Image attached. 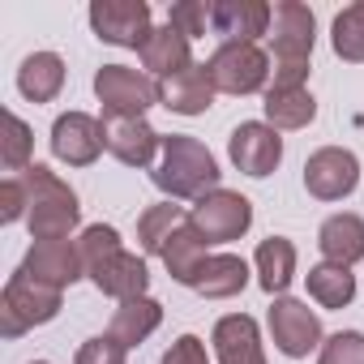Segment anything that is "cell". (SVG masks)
<instances>
[{"label":"cell","mask_w":364,"mask_h":364,"mask_svg":"<svg viewBox=\"0 0 364 364\" xmlns=\"http://www.w3.org/2000/svg\"><path fill=\"white\" fill-rule=\"evenodd\" d=\"M154 185L167 198H206L219 189V163L198 137L171 133V137H163V159L154 167Z\"/></svg>","instance_id":"cell-1"},{"label":"cell","mask_w":364,"mask_h":364,"mask_svg":"<svg viewBox=\"0 0 364 364\" xmlns=\"http://www.w3.org/2000/svg\"><path fill=\"white\" fill-rule=\"evenodd\" d=\"M22 185H26V198H31V236L35 240H69V232L77 228L82 219V206H77V193L65 185V180L39 163H31L22 171Z\"/></svg>","instance_id":"cell-2"},{"label":"cell","mask_w":364,"mask_h":364,"mask_svg":"<svg viewBox=\"0 0 364 364\" xmlns=\"http://www.w3.org/2000/svg\"><path fill=\"white\" fill-rule=\"evenodd\" d=\"M274 31H270V52H274V86H304L309 77V56L317 43V22L313 9L300 0L274 5Z\"/></svg>","instance_id":"cell-3"},{"label":"cell","mask_w":364,"mask_h":364,"mask_svg":"<svg viewBox=\"0 0 364 364\" xmlns=\"http://www.w3.org/2000/svg\"><path fill=\"white\" fill-rule=\"evenodd\" d=\"M56 313H60V291L56 287H43V283L26 279L22 270L5 283V296H0V330H5V338H18L31 326L52 321Z\"/></svg>","instance_id":"cell-4"},{"label":"cell","mask_w":364,"mask_h":364,"mask_svg":"<svg viewBox=\"0 0 364 364\" xmlns=\"http://www.w3.org/2000/svg\"><path fill=\"white\" fill-rule=\"evenodd\" d=\"M189 223L202 232L206 245H228L240 240L253 223V202L232 193V189H215L206 198H198V206L189 210Z\"/></svg>","instance_id":"cell-5"},{"label":"cell","mask_w":364,"mask_h":364,"mask_svg":"<svg viewBox=\"0 0 364 364\" xmlns=\"http://www.w3.org/2000/svg\"><path fill=\"white\" fill-rule=\"evenodd\" d=\"M206 69H210L215 90H223V95H253L270 77V60L257 43H223L206 60Z\"/></svg>","instance_id":"cell-6"},{"label":"cell","mask_w":364,"mask_h":364,"mask_svg":"<svg viewBox=\"0 0 364 364\" xmlns=\"http://www.w3.org/2000/svg\"><path fill=\"white\" fill-rule=\"evenodd\" d=\"M95 95L103 103V116H146V107L159 103V86L124 65H103L95 73Z\"/></svg>","instance_id":"cell-7"},{"label":"cell","mask_w":364,"mask_h":364,"mask_svg":"<svg viewBox=\"0 0 364 364\" xmlns=\"http://www.w3.org/2000/svg\"><path fill=\"white\" fill-rule=\"evenodd\" d=\"M90 26L103 43L112 48H146L150 39V5L146 0H95L90 5Z\"/></svg>","instance_id":"cell-8"},{"label":"cell","mask_w":364,"mask_h":364,"mask_svg":"<svg viewBox=\"0 0 364 364\" xmlns=\"http://www.w3.org/2000/svg\"><path fill=\"white\" fill-rule=\"evenodd\" d=\"M360 185V159L343 146H326L304 163V189L317 202H343Z\"/></svg>","instance_id":"cell-9"},{"label":"cell","mask_w":364,"mask_h":364,"mask_svg":"<svg viewBox=\"0 0 364 364\" xmlns=\"http://www.w3.org/2000/svg\"><path fill=\"white\" fill-rule=\"evenodd\" d=\"M22 274L35 279V283H43V287L65 291L69 283H77L86 274L77 240H35L31 253H26V262H22Z\"/></svg>","instance_id":"cell-10"},{"label":"cell","mask_w":364,"mask_h":364,"mask_svg":"<svg viewBox=\"0 0 364 364\" xmlns=\"http://www.w3.org/2000/svg\"><path fill=\"white\" fill-rule=\"evenodd\" d=\"M107 146L103 137V120L86 116V112H65L52 124V154L69 167H90L99 159V150Z\"/></svg>","instance_id":"cell-11"},{"label":"cell","mask_w":364,"mask_h":364,"mask_svg":"<svg viewBox=\"0 0 364 364\" xmlns=\"http://www.w3.org/2000/svg\"><path fill=\"white\" fill-rule=\"evenodd\" d=\"M270 334H274V347H279L283 355L300 360V355H309V351L321 343V321H317V313H313L304 300L279 296L274 309H270Z\"/></svg>","instance_id":"cell-12"},{"label":"cell","mask_w":364,"mask_h":364,"mask_svg":"<svg viewBox=\"0 0 364 364\" xmlns=\"http://www.w3.org/2000/svg\"><path fill=\"white\" fill-rule=\"evenodd\" d=\"M228 154H232V163H236L245 176H257V180H262V176H270V171L279 167V159H283V137H279V129L249 120V124L232 129Z\"/></svg>","instance_id":"cell-13"},{"label":"cell","mask_w":364,"mask_h":364,"mask_svg":"<svg viewBox=\"0 0 364 364\" xmlns=\"http://www.w3.org/2000/svg\"><path fill=\"white\" fill-rule=\"evenodd\" d=\"M103 137H107V150L124 167H150L154 150L163 146V137L141 116H103Z\"/></svg>","instance_id":"cell-14"},{"label":"cell","mask_w":364,"mask_h":364,"mask_svg":"<svg viewBox=\"0 0 364 364\" xmlns=\"http://www.w3.org/2000/svg\"><path fill=\"white\" fill-rule=\"evenodd\" d=\"M185 287H193L206 300H228V296H240L249 287V266L236 253H206Z\"/></svg>","instance_id":"cell-15"},{"label":"cell","mask_w":364,"mask_h":364,"mask_svg":"<svg viewBox=\"0 0 364 364\" xmlns=\"http://www.w3.org/2000/svg\"><path fill=\"white\" fill-rule=\"evenodd\" d=\"M274 9L262 0H215L210 5V26L228 39V43H253L257 35L270 31Z\"/></svg>","instance_id":"cell-16"},{"label":"cell","mask_w":364,"mask_h":364,"mask_svg":"<svg viewBox=\"0 0 364 364\" xmlns=\"http://www.w3.org/2000/svg\"><path fill=\"white\" fill-rule=\"evenodd\" d=\"M86 274H90V283H95L103 296H116L120 304L146 296V283H150L146 262H141L137 253H124V249H116L112 257H103V262H99L95 270H86Z\"/></svg>","instance_id":"cell-17"},{"label":"cell","mask_w":364,"mask_h":364,"mask_svg":"<svg viewBox=\"0 0 364 364\" xmlns=\"http://www.w3.org/2000/svg\"><path fill=\"white\" fill-rule=\"evenodd\" d=\"M159 103L176 116H202L210 103H215V82H210V69L206 65H189L180 69L176 77L159 82Z\"/></svg>","instance_id":"cell-18"},{"label":"cell","mask_w":364,"mask_h":364,"mask_svg":"<svg viewBox=\"0 0 364 364\" xmlns=\"http://www.w3.org/2000/svg\"><path fill=\"white\" fill-rule=\"evenodd\" d=\"M210 343H215V351H219V364H266L257 321H253V317H245V313L223 317V321L215 326Z\"/></svg>","instance_id":"cell-19"},{"label":"cell","mask_w":364,"mask_h":364,"mask_svg":"<svg viewBox=\"0 0 364 364\" xmlns=\"http://www.w3.org/2000/svg\"><path fill=\"white\" fill-rule=\"evenodd\" d=\"M317 245H321L326 262L351 270L364 257V219L360 215H330L317 232Z\"/></svg>","instance_id":"cell-20"},{"label":"cell","mask_w":364,"mask_h":364,"mask_svg":"<svg viewBox=\"0 0 364 364\" xmlns=\"http://www.w3.org/2000/svg\"><path fill=\"white\" fill-rule=\"evenodd\" d=\"M141 65H146L150 73H159L163 82L176 77L180 69H189V65H193V56H189V39L180 35L176 26H154L150 39H146V48H141Z\"/></svg>","instance_id":"cell-21"},{"label":"cell","mask_w":364,"mask_h":364,"mask_svg":"<svg viewBox=\"0 0 364 364\" xmlns=\"http://www.w3.org/2000/svg\"><path fill=\"white\" fill-rule=\"evenodd\" d=\"M65 86V60L56 52H35L22 60L18 69V90L31 99V103H52Z\"/></svg>","instance_id":"cell-22"},{"label":"cell","mask_w":364,"mask_h":364,"mask_svg":"<svg viewBox=\"0 0 364 364\" xmlns=\"http://www.w3.org/2000/svg\"><path fill=\"white\" fill-rule=\"evenodd\" d=\"M262 107H266L270 129H304L317 116V99L304 86H270Z\"/></svg>","instance_id":"cell-23"},{"label":"cell","mask_w":364,"mask_h":364,"mask_svg":"<svg viewBox=\"0 0 364 364\" xmlns=\"http://www.w3.org/2000/svg\"><path fill=\"white\" fill-rule=\"evenodd\" d=\"M159 321H163V309H159V300H150V296H137V300H124L116 313H112V338L116 343H124V347H137L141 338H150L154 330H159Z\"/></svg>","instance_id":"cell-24"},{"label":"cell","mask_w":364,"mask_h":364,"mask_svg":"<svg viewBox=\"0 0 364 364\" xmlns=\"http://www.w3.org/2000/svg\"><path fill=\"white\" fill-rule=\"evenodd\" d=\"M257 274H262V291L283 296L296 279V245L283 236H270L257 245Z\"/></svg>","instance_id":"cell-25"},{"label":"cell","mask_w":364,"mask_h":364,"mask_svg":"<svg viewBox=\"0 0 364 364\" xmlns=\"http://www.w3.org/2000/svg\"><path fill=\"white\" fill-rule=\"evenodd\" d=\"M163 266L171 270V279L176 283H189V274L198 270V262L206 257V240H202V232L185 219V223H180L171 236H167V245H163Z\"/></svg>","instance_id":"cell-26"},{"label":"cell","mask_w":364,"mask_h":364,"mask_svg":"<svg viewBox=\"0 0 364 364\" xmlns=\"http://www.w3.org/2000/svg\"><path fill=\"white\" fill-rule=\"evenodd\" d=\"M309 296L321 304V309H347L355 300V279L347 266H334V262H321L309 270Z\"/></svg>","instance_id":"cell-27"},{"label":"cell","mask_w":364,"mask_h":364,"mask_svg":"<svg viewBox=\"0 0 364 364\" xmlns=\"http://www.w3.org/2000/svg\"><path fill=\"white\" fill-rule=\"evenodd\" d=\"M189 215L185 210H180V206H171V202H163V206H150L141 219H137V240H141V249L146 253H163V245H167V236L180 228V223H185Z\"/></svg>","instance_id":"cell-28"},{"label":"cell","mask_w":364,"mask_h":364,"mask_svg":"<svg viewBox=\"0 0 364 364\" xmlns=\"http://www.w3.org/2000/svg\"><path fill=\"white\" fill-rule=\"evenodd\" d=\"M330 43L343 60L360 65L364 60V0L360 5H347L338 18H334V31H330Z\"/></svg>","instance_id":"cell-29"},{"label":"cell","mask_w":364,"mask_h":364,"mask_svg":"<svg viewBox=\"0 0 364 364\" xmlns=\"http://www.w3.org/2000/svg\"><path fill=\"white\" fill-rule=\"evenodd\" d=\"M31 146H35V137H31L26 120L14 116V112H5V150H0L5 167L9 171H26L31 167Z\"/></svg>","instance_id":"cell-30"},{"label":"cell","mask_w":364,"mask_h":364,"mask_svg":"<svg viewBox=\"0 0 364 364\" xmlns=\"http://www.w3.org/2000/svg\"><path fill=\"white\" fill-rule=\"evenodd\" d=\"M77 249H82V266H86V270H95L103 257H112V253L120 249V236H116V228L95 223V228H86V232H82Z\"/></svg>","instance_id":"cell-31"},{"label":"cell","mask_w":364,"mask_h":364,"mask_svg":"<svg viewBox=\"0 0 364 364\" xmlns=\"http://www.w3.org/2000/svg\"><path fill=\"white\" fill-rule=\"evenodd\" d=\"M167 26H176L185 39L206 35V26H210V5H206V0H180V5H171Z\"/></svg>","instance_id":"cell-32"},{"label":"cell","mask_w":364,"mask_h":364,"mask_svg":"<svg viewBox=\"0 0 364 364\" xmlns=\"http://www.w3.org/2000/svg\"><path fill=\"white\" fill-rule=\"evenodd\" d=\"M317 364H364V334L343 330V334L326 338V347H321V360H317Z\"/></svg>","instance_id":"cell-33"},{"label":"cell","mask_w":364,"mask_h":364,"mask_svg":"<svg viewBox=\"0 0 364 364\" xmlns=\"http://www.w3.org/2000/svg\"><path fill=\"white\" fill-rule=\"evenodd\" d=\"M124 343H116L112 334H99V338H86L77 347V364H124Z\"/></svg>","instance_id":"cell-34"},{"label":"cell","mask_w":364,"mask_h":364,"mask_svg":"<svg viewBox=\"0 0 364 364\" xmlns=\"http://www.w3.org/2000/svg\"><path fill=\"white\" fill-rule=\"evenodd\" d=\"M22 215H31V198H26L22 176H9L5 185H0V219H5V223H18Z\"/></svg>","instance_id":"cell-35"},{"label":"cell","mask_w":364,"mask_h":364,"mask_svg":"<svg viewBox=\"0 0 364 364\" xmlns=\"http://www.w3.org/2000/svg\"><path fill=\"white\" fill-rule=\"evenodd\" d=\"M159 364H210V360H206V343H202L198 334H180V338L163 351Z\"/></svg>","instance_id":"cell-36"},{"label":"cell","mask_w":364,"mask_h":364,"mask_svg":"<svg viewBox=\"0 0 364 364\" xmlns=\"http://www.w3.org/2000/svg\"><path fill=\"white\" fill-rule=\"evenodd\" d=\"M35 364H48V360H35Z\"/></svg>","instance_id":"cell-37"}]
</instances>
